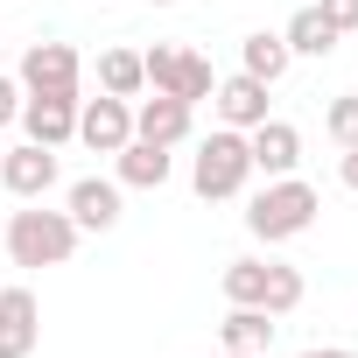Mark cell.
Here are the masks:
<instances>
[{"instance_id": "obj_1", "label": "cell", "mask_w": 358, "mask_h": 358, "mask_svg": "<svg viewBox=\"0 0 358 358\" xmlns=\"http://www.w3.org/2000/svg\"><path fill=\"white\" fill-rule=\"evenodd\" d=\"M316 211H323V197L302 183V176H267V190L246 197V232L260 246H281V239H302L316 225Z\"/></svg>"}, {"instance_id": "obj_2", "label": "cell", "mask_w": 358, "mask_h": 358, "mask_svg": "<svg viewBox=\"0 0 358 358\" xmlns=\"http://www.w3.org/2000/svg\"><path fill=\"white\" fill-rule=\"evenodd\" d=\"M78 239L85 232L71 225V211H43V197L8 211V260L15 267H64L78 253Z\"/></svg>"}, {"instance_id": "obj_3", "label": "cell", "mask_w": 358, "mask_h": 358, "mask_svg": "<svg viewBox=\"0 0 358 358\" xmlns=\"http://www.w3.org/2000/svg\"><path fill=\"white\" fill-rule=\"evenodd\" d=\"M246 183H253V148H246L239 127H218V134L190 155V190H197L204 204H225V197H239Z\"/></svg>"}, {"instance_id": "obj_4", "label": "cell", "mask_w": 358, "mask_h": 358, "mask_svg": "<svg viewBox=\"0 0 358 358\" xmlns=\"http://www.w3.org/2000/svg\"><path fill=\"white\" fill-rule=\"evenodd\" d=\"M57 148H36V141H22V148H0V190L8 197H22V204H36V197H50L57 190Z\"/></svg>"}, {"instance_id": "obj_5", "label": "cell", "mask_w": 358, "mask_h": 358, "mask_svg": "<svg viewBox=\"0 0 358 358\" xmlns=\"http://www.w3.org/2000/svg\"><path fill=\"white\" fill-rule=\"evenodd\" d=\"M78 141H85L92 155H120V148L134 141V99H113V92L78 99Z\"/></svg>"}, {"instance_id": "obj_6", "label": "cell", "mask_w": 358, "mask_h": 358, "mask_svg": "<svg viewBox=\"0 0 358 358\" xmlns=\"http://www.w3.org/2000/svg\"><path fill=\"white\" fill-rule=\"evenodd\" d=\"M78 78H85V57L71 43H29L22 71H15L22 92H78Z\"/></svg>"}, {"instance_id": "obj_7", "label": "cell", "mask_w": 358, "mask_h": 358, "mask_svg": "<svg viewBox=\"0 0 358 358\" xmlns=\"http://www.w3.org/2000/svg\"><path fill=\"white\" fill-rule=\"evenodd\" d=\"M22 134L36 148H71L78 141V92H29L22 99Z\"/></svg>"}, {"instance_id": "obj_8", "label": "cell", "mask_w": 358, "mask_h": 358, "mask_svg": "<svg viewBox=\"0 0 358 358\" xmlns=\"http://www.w3.org/2000/svg\"><path fill=\"white\" fill-rule=\"evenodd\" d=\"M64 211H71L78 232H113V225L127 218V190L113 183V176H78L71 197H64Z\"/></svg>"}, {"instance_id": "obj_9", "label": "cell", "mask_w": 358, "mask_h": 358, "mask_svg": "<svg viewBox=\"0 0 358 358\" xmlns=\"http://www.w3.org/2000/svg\"><path fill=\"white\" fill-rule=\"evenodd\" d=\"M43 344V309H36V288H0V358H36Z\"/></svg>"}, {"instance_id": "obj_10", "label": "cell", "mask_w": 358, "mask_h": 358, "mask_svg": "<svg viewBox=\"0 0 358 358\" xmlns=\"http://www.w3.org/2000/svg\"><path fill=\"white\" fill-rule=\"evenodd\" d=\"M190 120H197V106L169 99V92H155V99H141V106H134V141H155V148H183V141H190Z\"/></svg>"}, {"instance_id": "obj_11", "label": "cell", "mask_w": 358, "mask_h": 358, "mask_svg": "<svg viewBox=\"0 0 358 358\" xmlns=\"http://www.w3.org/2000/svg\"><path fill=\"white\" fill-rule=\"evenodd\" d=\"M246 148H253V169L260 176H295V162H302V134L288 127V120H260V127H246Z\"/></svg>"}, {"instance_id": "obj_12", "label": "cell", "mask_w": 358, "mask_h": 358, "mask_svg": "<svg viewBox=\"0 0 358 358\" xmlns=\"http://www.w3.org/2000/svg\"><path fill=\"white\" fill-rule=\"evenodd\" d=\"M267 92L274 85H260V78H246V71H232V78H218V92H211V106H218V120L225 127H260L267 120Z\"/></svg>"}, {"instance_id": "obj_13", "label": "cell", "mask_w": 358, "mask_h": 358, "mask_svg": "<svg viewBox=\"0 0 358 358\" xmlns=\"http://www.w3.org/2000/svg\"><path fill=\"white\" fill-rule=\"evenodd\" d=\"M169 169H176L169 148H155V141H127V148L113 155V183H120V190H162Z\"/></svg>"}, {"instance_id": "obj_14", "label": "cell", "mask_w": 358, "mask_h": 358, "mask_svg": "<svg viewBox=\"0 0 358 358\" xmlns=\"http://www.w3.org/2000/svg\"><path fill=\"white\" fill-rule=\"evenodd\" d=\"M274 330H281V316H267V309H246V302H232V316L218 323L225 351H274Z\"/></svg>"}, {"instance_id": "obj_15", "label": "cell", "mask_w": 358, "mask_h": 358, "mask_svg": "<svg viewBox=\"0 0 358 358\" xmlns=\"http://www.w3.org/2000/svg\"><path fill=\"white\" fill-rule=\"evenodd\" d=\"M281 43H288V57H330L344 36L323 22V8H295V15H288V29H281Z\"/></svg>"}, {"instance_id": "obj_16", "label": "cell", "mask_w": 358, "mask_h": 358, "mask_svg": "<svg viewBox=\"0 0 358 358\" xmlns=\"http://www.w3.org/2000/svg\"><path fill=\"white\" fill-rule=\"evenodd\" d=\"M288 64H295V57H288V43H281V36H267V29H253V36L239 43V71H246V78H260V85H281V78H288Z\"/></svg>"}, {"instance_id": "obj_17", "label": "cell", "mask_w": 358, "mask_h": 358, "mask_svg": "<svg viewBox=\"0 0 358 358\" xmlns=\"http://www.w3.org/2000/svg\"><path fill=\"white\" fill-rule=\"evenodd\" d=\"M99 92H113V99H141V92H148L141 50H106V57H99Z\"/></svg>"}, {"instance_id": "obj_18", "label": "cell", "mask_w": 358, "mask_h": 358, "mask_svg": "<svg viewBox=\"0 0 358 358\" xmlns=\"http://www.w3.org/2000/svg\"><path fill=\"white\" fill-rule=\"evenodd\" d=\"M218 288H225V302H246V309H260L267 302V260H225V274H218Z\"/></svg>"}, {"instance_id": "obj_19", "label": "cell", "mask_w": 358, "mask_h": 358, "mask_svg": "<svg viewBox=\"0 0 358 358\" xmlns=\"http://www.w3.org/2000/svg\"><path fill=\"white\" fill-rule=\"evenodd\" d=\"M302 295H309V288H302V267L267 260V302H260V309H267V316H295V309H302Z\"/></svg>"}, {"instance_id": "obj_20", "label": "cell", "mask_w": 358, "mask_h": 358, "mask_svg": "<svg viewBox=\"0 0 358 358\" xmlns=\"http://www.w3.org/2000/svg\"><path fill=\"white\" fill-rule=\"evenodd\" d=\"M211 92H218V71H211V57L183 50V71H176V92H169V99H183V106H204Z\"/></svg>"}, {"instance_id": "obj_21", "label": "cell", "mask_w": 358, "mask_h": 358, "mask_svg": "<svg viewBox=\"0 0 358 358\" xmlns=\"http://www.w3.org/2000/svg\"><path fill=\"white\" fill-rule=\"evenodd\" d=\"M323 134H330L337 148H358V92H337V99L323 106Z\"/></svg>"}, {"instance_id": "obj_22", "label": "cell", "mask_w": 358, "mask_h": 358, "mask_svg": "<svg viewBox=\"0 0 358 358\" xmlns=\"http://www.w3.org/2000/svg\"><path fill=\"white\" fill-rule=\"evenodd\" d=\"M141 71H148V85H155V92H176V71H183V43H155V50H141Z\"/></svg>"}, {"instance_id": "obj_23", "label": "cell", "mask_w": 358, "mask_h": 358, "mask_svg": "<svg viewBox=\"0 0 358 358\" xmlns=\"http://www.w3.org/2000/svg\"><path fill=\"white\" fill-rule=\"evenodd\" d=\"M316 8H323V22L337 36H358V0H316Z\"/></svg>"}, {"instance_id": "obj_24", "label": "cell", "mask_w": 358, "mask_h": 358, "mask_svg": "<svg viewBox=\"0 0 358 358\" xmlns=\"http://www.w3.org/2000/svg\"><path fill=\"white\" fill-rule=\"evenodd\" d=\"M15 120H22V85L0 71V127H15Z\"/></svg>"}, {"instance_id": "obj_25", "label": "cell", "mask_w": 358, "mask_h": 358, "mask_svg": "<svg viewBox=\"0 0 358 358\" xmlns=\"http://www.w3.org/2000/svg\"><path fill=\"white\" fill-rule=\"evenodd\" d=\"M337 183L358 197V148H344V155H337Z\"/></svg>"}, {"instance_id": "obj_26", "label": "cell", "mask_w": 358, "mask_h": 358, "mask_svg": "<svg viewBox=\"0 0 358 358\" xmlns=\"http://www.w3.org/2000/svg\"><path fill=\"white\" fill-rule=\"evenodd\" d=\"M302 358H358V351H344V344H309Z\"/></svg>"}, {"instance_id": "obj_27", "label": "cell", "mask_w": 358, "mask_h": 358, "mask_svg": "<svg viewBox=\"0 0 358 358\" xmlns=\"http://www.w3.org/2000/svg\"><path fill=\"white\" fill-rule=\"evenodd\" d=\"M225 358H267V351H225Z\"/></svg>"}, {"instance_id": "obj_28", "label": "cell", "mask_w": 358, "mask_h": 358, "mask_svg": "<svg viewBox=\"0 0 358 358\" xmlns=\"http://www.w3.org/2000/svg\"><path fill=\"white\" fill-rule=\"evenodd\" d=\"M148 8H176V0H148Z\"/></svg>"}]
</instances>
